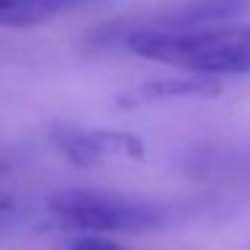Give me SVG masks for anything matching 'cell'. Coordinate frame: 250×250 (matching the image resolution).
Masks as SVG:
<instances>
[{
  "label": "cell",
  "mask_w": 250,
  "mask_h": 250,
  "mask_svg": "<svg viewBox=\"0 0 250 250\" xmlns=\"http://www.w3.org/2000/svg\"><path fill=\"white\" fill-rule=\"evenodd\" d=\"M135 57L162 62L180 73L199 76H250V24H207L194 30H137L124 35Z\"/></svg>",
  "instance_id": "6da1fadb"
},
{
  "label": "cell",
  "mask_w": 250,
  "mask_h": 250,
  "mask_svg": "<svg viewBox=\"0 0 250 250\" xmlns=\"http://www.w3.org/2000/svg\"><path fill=\"white\" fill-rule=\"evenodd\" d=\"M46 207L54 221L81 234H143L169 221V207L108 188H62Z\"/></svg>",
  "instance_id": "7a4b0ae2"
},
{
  "label": "cell",
  "mask_w": 250,
  "mask_h": 250,
  "mask_svg": "<svg viewBox=\"0 0 250 250\" xmlns=\"http://www.w3.org/2000/svg\"><path fill=\"white\" fill-rule=\"evenodd\" d=\"M51 143L73 167H97L105 162H140L146 159V143L121 129H86V126L57 124Z\"/></svg>",
  "instance_id": "3957f363"
},
{
  "label": "cell",
  "mask_w": 250,
  "mask_h": 250,
  "mask_svg": "<svg viewBox=\"0 0 250 250\" xmlns=\"http://www.w3.org/2000/svg\"><path fill=\"white\" fill-rule=\"evenodd\" d=\"M250 8V0H180L175 6H167L162 11H153L140 17L137 22H121L110 24L103 35L113 33V41L121 43L124 35L137 33V30H194V27H207V24H223L231 19L242 17Z\"/></svg>",
  "instance_id": "277c9868"
},
{
  "label": "cell",
  "mask_w": 250,
  "mask_h": 250,
  "mask_svg": "<svg viewBox=\"0 0 250 250\" xmlns=\"http://www.w3.org/2000/svg\"><path fill=\"white\" fill-rule=\"evenodd\" d=\"M221 92H223L221 78L186 73V76L151 78V81L140 83L124 100H132V103H164V100H183V97H215Z\"/></svg>",
  "instance_id": "5b68a950"
},
{
  "label": "cell",
  "mask_w": 250,
  "mask_h": 250,
  "mask_svg": "<svg viewBox=\"0 0 250 250\" xmlns=\"http://www.w3.org/2000/svg\"><path fill=\"white\" fill-rule=\"evenodd\" d=\"M105 0H0V27H38Z\"/></svg>",
  "instance_id": "8992f818"
},
{
  "label": "cell",
  "mask_w": 250,
  "mask_h": 250,
  "mask_svg": "<svg viewBox=\"0 0 250 250\" xmlns=\"http://www.w3.org/2000/svg\"><path fill=\"white\" fill-rule=\"evenodd\" d=\"M67 250H126V248L108 239L105 234H86V237H78Z\"/></svg>",
  "instance_id": "52a82bcc"
},
{
  "label": "cell",
  "mask_w": 250,
  "mask_h": 250,
  "mask_svg": "<svg viewBox=\"0 0 250 250\" xmlns=\"http://www.w3.org/2000/svg\"><path fill=\"white\" fill-rule=\"evenodd\" d=\"M14 207V199L8 194H3V191H0V215H3V212H8Z\"/></svg>",
  "instance_id": "ba28073f"
},
{
  "label": "cell",
  "mask_w": 250,
  "mask_h": 250,
  "mask_svg": "<svg viewBox=\"0 0 250 250\" xmlns=\"http://www.w3.org/2000/svg\"><path fill=\"white\" fill-rule=\"evenodd\" d=\"M8 167H11V164H8V159L3 156V153H0V178H3V175L8 172Z\"/></svg>",
  "instance_id": "9c48e42d"
}]
</instances>
